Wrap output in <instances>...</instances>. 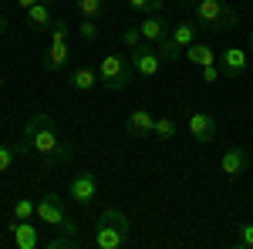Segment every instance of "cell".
Masks as SVG:
<instances>
[{"instance_id": "8992f818", "label": "cell", "mask_w": 253, "mask_h": 249, "mask_svg": "<svg viewBox=\"0 0 253 249\" xmlns=\"http://www.w3.org/2000/svg\"><path fill=\"white\" fill-rule=\"evenodd\" d=\"M128 61H132V71H135L138 77H156L159 68L166 64L162 54H159V47H156V44H145V40L132 51V58H128Z\"/></svg>"}, {"instance_id": "2e32d148", "label": "cell", "mask_w": 253, "mask_h": 249, "mask_svg": "<svg viewBox=\"0 0 253 249\" xmlns=\"http://www.w3.org/2000/svg\"><path fill=\"white\" fill-rule=\"evenodd\" d=\"M98 84H101V77H98V71H91V68H75V71H71V88L81 91V95H91Z\"/></svg>"}, {"instance_id": "d4e9b609", "label": "cell", "mask_w": 253, "mask_h": 249, "mask_svg": "<svg viewBox=\"0 0 253 249\" xmlns=\"http://www.w3.org/2000/svg\"><path fill=\"white\" fill-rule=\"evenodd\" d=\"M162 3H166V0H128V7L138 10L142 17H145V14H159V10H162Z\"/></svg>"}, {"instance_id": "52a82bcc", "label": "cell", "mask_w": 253, "mask_h": 249, "mask_svg": "<svg viewBox=\"0 0 253 249\" xmlns=\"http://www.w3.org/2000/svg\"><path fill=\"white\" fill-rule=\"evenodd\" d=\"M219 74L230 77V81H240V77L250 71V54L243 51V47H226L223 54H219Z\"/></svg>"}, {"instance_id": "83f0119b", "label": "cell", "mask_w": 253, "mask_h": 249, "mask_svg": "<svg viewBox=\"0 0 253 249\" xmlns=\"http://www.w3.org/2000/svg\"><path fill=\"white\" fill-rule=\"evenodd\" d=\"M122 44H125L128 51H135L138 44H142V34H138V27H125V31H122Z\"/></svg>"}, {"instance_id": "6da1fadb", "label": "cell", "mask_w": 253, "mask_h": 249, "mask_svg": "<svg viewBox=\"0 0 253 249\" xmlns=\"http://www.w3.org/2000/svg\"><path fill=\"white\" fill-rule=\"evenodd\" d=\"M24 138H27L31 148L38 152V158L44 162V169H54V165L68 162V158L75 155L68 142H61L58 125H54V118H51V115L27 118V125H24Z\"/></svg>"}, {"instance_id": "603a6c76", "label": "cell", "mask_w": 253, "mask_h": 249, "mask_svg": "<svg viewBox=\"0 0 253 249\" xmlns=\"http://www.w3.org/2000/svg\"><path fill=\"white\" fill-rule=\"evenodd\" d=\"M78 37H81V40H88V44L101 37V31H98V24H95L91 17H81V24H78Z\"/></svg>"}, {"instance_id": "5bb4252c", "label": "cell", "mask_w": 253, "mask_h": 249, "mask_svg": "<svg viewBox=\"0 0 253 249\" xmlns=\"http://www.w3.org/2000/svg\"><path fill=\"white\" fill-rule=\"evenodd\" d=\"M152 125H156V118L149 115L145 108H135L132 115L125 118V132L132 135V138H149L152 135Z\"/></svg>"}, {"instance_id": "e575fe53", "label": "cell", "mask_w": 253, "mask_h": 249, "mask_svg": "<svg viewBox=\"0 0 253 249\" xmlns=\"http://www.w3.org/2000/svg\"><path fill=\"white\" fill-rule=\"evenodd\" d=\"M250 3H253V0H250Z\"/></svg>"}, {"instance_id": "4fadbf2b", "label": "cell", "mask_w": 253, "mask_h": 249, "mask_svg": "<svg viewBox=\"0 0 253 249\" xmlns=\"http://www.w3.org/2000/svg\"><path fill=\"white\" fill-rule=\"evenodd\" d=\"M10 243L17 249H38V226L31 222V219H14V226H10Z\"/></svg>"}, {"instance_id": "d6a6232c", "label": "cell", "mask_w": 253, "mask_h": 249, "mask_svg": "<svg viewBox=\"0 0 253 249\" xmlns=\"http://www.w3.org/2000/svg\"><path fill=\"white\" fill-rule=\"evenodd\" d=\"M250 47H253V34H250Z\"/></svg>"}, {"instance_id": "cb8c5ba5", "label": "cell", "mask_w": 253, "mask_h": 249, "mask_svg": "<svg viewBox=\"0 0 253 249\" xmlns=\"http://www.w3.org/2000/svg\"><path fill=\"white\" fill-rule=\"evenodd\" d=\"M34 215H38V202H31V199L14 202V219H34Z\"/></svg>"}, {"instance_id": "ffe728a7", "label": "cell", "mask_w": 253, "mask_h": 249, "mask_svg": "<svg viewBox=\"0 0 253 249\" xmlns=\"http://www.w3.org/2000/svg\"><path fill=\"white\" fill-rule=\"evenodd\" d=\"M68 34H71L68 20H61V17H54V20H51V27H47V37L54 40V44H68Z\"/></svg>"}, {"instance_id": "3957f363", "label": "cell", "mask_w": 253, "mask_h": 249, "mask_svg": "<svg viewBox=\"0 0 253 249\" xmlns=\"http://www.w3.org/2000/svg\"><path fill=\"white\" fill-rule=\"evenodd\" d=\"M128 239V215L118 209H105L95 222V232H91V243L98 249H122Z\"/></svg>"}, {"instance_id": "4dcf8cb0", "label": "cell", "mask_w": 253, "mask_h": 249, "mask_svg": "<svg viewBox=\"0 0 253 249\" xmlns=\"http://www.w3.org/2000/svg\"><path fill=\"white\" fill-rule=\"evenodd\" d=\"M14 3H17L20 10H27V7H34V3H38V0H14Z\"/></svg>"}, {"instance_id": "4316f807", "label": "cell", "mask_w": 253, "mask_h": 249, "mask_svg": "<svg viewBox=\"0 0 253 249\" xmlns=\"http://www.w3.org/2000/svg\"><path fill=\"white\" fill-rule=\"evenodd\" d=\"M14 158H17V152H14L10 145H3V142H0V175H3V172H10Z\"/></svg>"}, {"instance_id": "7402d4cb", "label": "cell", "mask_w": 253, "mask_h": 249, "mask_svg": "<svg viewBox=\"0 0 253 249\" xmlns=\"http://www.w3.org/2000/svg\"><path fill=\"white\" fill-rule=\"evenodd\" d=\"M159 54H162V61H166V64H172V61H179L186 51H182V47H179L172 37H166L162 44H159Z\"/></svg>"}, {"instance_id": "d6986e66", "label": "cell", "mask_w": 253, "mask_h": 249, "mask_svg": "<svg viewBox=\"0 0 253 249\" xmlns=\"http://www.w3.org/2000/svg\"><path fill=\"white\" fill-rule=\"evenodd\" d=\"M75 3H78V14H81V17L98 20L101 14H105V0H75Z\"/></svg>"}, {"instance_id": "1f68e13d", "label": "cell", "mask_w": 253, "mask_h": 249, "mask_svg": "<svg viewBox=\"0 0 253 249\" xmlns=\"http://www.w3.org/2000/svg\"><path fill=\"white\" fill-rule=\"evenodd\" d=\"M3 31H7V17L0 14V34H3Z\"/></svg>"}, {"instance_id": "8fae6325", "label": "cell", "mask_w": 253, "mask_h": 249, "mask_svg": "<svg viewBox=\"0 0 253 249\" xmlns=\"http://www.w3.org/2000/svg\"><path fill=\"white\" fill-rule=\"evenodd\" d=\"M51 20H54V14H51V0H38L34 7L24 10V24H27V31L44 34V31L51 27Z\"/></svg>"}, {"instance_id": "277c9868", "label": "cell", "mask_w": 253, "mask_h": 249, "mask_svg": "<svg viewBox=\"0 0 253 249\" xmlns=\"http://www.w3.org/2000/svg\"><path fill=\"white\" fill-rule=\"evenodd\" d=\"M132 61L125 54H105L98 64V77H101V88L105 91H125L128 81H132Z\"/></svg>"}, {"instance_id": "f546056e", "label": "cell", "mask_w": 253, "mask_h": 249, "mask_svg": "<svg viewBox=\"0 0 253 249\" xmlns=\"http://www.w3.org/2000/svg\"><path fill=\"white\" fill-rule=\"evenodd\" d=\"M199 71H203V84H216V81H219V64H210V68H199Z\"/></svg>"}, {"instance_id": "e0dca14e", "label": "cell", "mask_w": 253, "mask_h": 249, "mask_svg": "<svg viewBox=\"0 0 253 249\" xmlns=\"http://www.w3.org/2000/svg\"><path fill=\"white\" fill-rule=\"evenodd\" d=\"M186 58L193 61V64H199V68H210V64H216V61H219V54H216L210 44L196 40V44H189V47H186Z\"/></svg>"}, {"instance_id": "f1b7e54d", "label": "cell", "mask_w": 253, "mask_h": 249, "mask_svg": "<svg viewBox=\"0 0 253 249\" xmlns=\"http://www.w3.org/2000/svg\"><path fill=\"white\" fill-rule=\"evenodd\" d=\"M71 246H75V236H71V232H64V236H58V239L47 243V249H71Z\"/></svg>"}, {"instance_id": "484cf974", "label": "cell", "mask_w": 253, "mask_h": 249, "mask_svg": "<svg viewBox=\"0 0 253 249\" xmlns=\"http://www.w3.org/2000/svg\"><path fill=\"white\" fill-rule=\"evenodd\" d=\"M236 246L240 249H253V222H247V226L236 229Z\"/></svg>"}, {"instance_id": "44dd1931", "label": "cell", "mask_w": 253, "mask_h": 249, "mask_svg": "<svg viewBox=\"0 0 253 249\" xmlns=\"http://www.w3.org/2000/svg\"><path fill=\"white\" fill-rule=\"evenodd\" d=\"M172 135H175V121H172V118H156V125H152V138L169 142Z\"/></svg>"}, {"instance_id": "ba28073f", "label": "cell", "mask_w": 253, "mask_h": 249, "mask_svg": "<svg viewBox=\"0 0 253 249\" xmlns=\"http://www.w3.org/2000/svg\"><path fill=\"white\" fill-rule=\"evenodd\" d=\"M98 195V178L91 172H78L68 182V199H75L78 206H91Z\"/></svg>"}, {"instance_id": "30bf717a", "label": "cell", "mask_w": 253, "mask_h": 249, "mask_svg": "<svg viewBox=\"0 0 253 249\" xmlns=\"http://www.w3.org/2000/svg\"><path fill=\"white\" fill-rule=\"evenodd\" d=\"M219 169H223V175H226V178L243 175L247 169H250V152H247V148H240V145L226 148V152H223V158H219Z\"/></svg>"}, {"instance_id": "7a4b0ae2", "label": "cell", "mask_w": 253, "mask_h": 249, "mask_svg": "<svg viewBox=\"0 0 253 249\" xmlns=\"http://www.w3.org/2000/svg\"><path fill=\"white\" fill-rule=\"evenodd\" d=\"M193 20L203 31H210V34H230L236 24H240V14H236L230 3H223V0H196Z\"/></svg>"}, {"instance_id": "7c38bea8", "label": "cell", "mask_w": 253, "mask_h": 249, "mask_svg": "<svg viewBox=\"0 0 253 249\" xmlns=\"http://www.w3.org/2000/svg\"><path fill=\"white\" fill-rule=\"evenodd\" d=\"M189 135H193L199 145H210L216 138V118L210 115V111H196V115H189Z\"/></svg>"}, {"instance_id": "5b68a950", "label": "cell", "mask_w": 253, "mask_h": 249, "mask_svg": "<svg viewBox=\"0 0 253 249\" xmlns=\"http://www.w3.org/2000/svg\"><path fill=\"white\" fill-rule=\"evenodd\" d=\"M38 219L44 226H54V229H61V232H71V236L78 229V226L64 215V202H61V195H54V192H47L44 199H38Z\"/></svg>"}, {"instance_id": "9c48e42d", "label": "cell", "mask_w": 253, "mask_h": 249, "mask_svg": "<svg viewBox=\"0 0 253 249\" xmlns=\"http://www.w3.org/2000/svg\"><path fill=\"white\" fill-rule=\"evenodd\" d=\"M169 31H172V27H169V20L159 17V14H145V17H142V24H138L142 40H145V44H156V47L169 37Z\"/></svg>"}, {"instance_id": "836d02e7", "label": "cell", "mask_w": 253, "mask_h": 249, "mask_svg": "<svg viewBox=\"0 0 253 249\" xmlns=\"http://www.w3.org/2000/svg\"><path fill=\"white\" fill-rule=\"evenodd\" d=\"M250 108H253V101H250Z\"/></svg>"}, {"instance_id": "ac0fdd59", "label": "cell", "mask_w": 253, "mask_h": 249, "mask_svg": "<svg viewBox=\"0 0 253 249\" xmlns=\"http://www.w3.org/2000/svg\"><path fill=\"white\" fill-rule=\"evenodd\" d=\"M71 61V51H68V44H47V54H44V68L47 71H61L64 64Z\"/></svg>"}, {"instance_id": "9a60e30c", "label": "cell", "mask_w": 253, "mask_h": 249, "mask_svg": "<svg viewBox=\"0 0 253 249\" xmlns=\"http://www.w3.org/2000/svg\"><path fill=\"white\" fill-rule=\"evenodd\" d=\"M169 37H172L175 44L186 51L189 44H196V40H199V24H196V20H179L172 31H169Z\"/></svg>"}]
</instances>
